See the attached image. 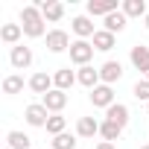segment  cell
Instances as JSON below:
<instances>
[{
    "instance_id": "20",
    "label": "cell",
    "mask_w": 149,
    "mask_h": 149,
    "mask_svg": "<svg viewBox=\"0 0 149 149\" xmlns=\"http://www.w3.org/2000/svg\"><path fill=\"white\" fill-rule=\"evenodd\" d=\"M126 21H129V18H126L120 9H117V12H111L108 18H102V24H105V29H108L111 35H114V32H123V29H126Z\"/></svg>"
},
{
    "instance_id": "3",
    "label": "cell",
    "mask_w": 149,
    "mask_h": 149,
    "mask_svg": "<svg viewBox=\"0 0 149 149\" xmlns=\"http://www.w3.org/2000/svg\"><path fill=\"white\" fill-rule=\"evenodd\" d=\"M24 117H26V123H29V126H35V129H47L50 111H47V108H44L41 102H32V105H26Z\"/></svg>"
},
{
    "instance_id": "19",
    "label": "cell",
    "mask_w": 149,
    "mask_h": 149,
    "mask_svg": "<svg viewBox=\"0 0 149 149\" xmlns=\"http://www.w3.org/2000/svg\"><path fill=\"white\" fill-rule=\"evenodd\" d=\"M76 134H79V137H94V134H100V120H94V117H79Z\"/></svg>"
},
{
    "instance_id": "29",
    "label": "cell",
    "mask_w": 149,
    "mask_h": 149,
    "mask_svg": "<svg viewBox=\"0 0 149 149\" xmlns=\"http://www.w3.org/2000/svg\"><path fill=\"white\" fill-rule=\"evenodd\" d=\"M143 24H146V29H149V15H146V18H143Z\"/></svg>"
},
{
    "instance_id": "23",
    "label": "cell",
    "mask_w": 149,
    "mask_h": 149,
    "mask_svg": "<svg viewBox=\"0 0 149 149\" xmlns=\"http://www.w3.org/2000/svg\"><path fill=\"white\" fill-rule=\"evenodd\" d=\"M29 143H32V140H29L24 132H9V134H6V146H9V149H29Z\"/></svg>"
},
{
    "instance_id": "21",
    "label": "cell",
    "mask_w": 149,
    "mask_h": 149,
    "mask_svg": "<svg viewBox=\"0 0 149 149\" xmlns=\"http://www.w3.org/2000/svg\"><path fill=\"white\" fill-rule=\"evenodd\" d=\"M94 50H100V53L114 50V35H111L108 29H97V35H94Z\"/></svg>"
},
{
    "instance_id": "31",
    "label": "cell",
    "mask_w": 149,
    "mask_h": 149,
    "mask_svg": "<svg viewBox=\"0 0 149 149\" xmlns=\"http://www.w3.org/2000/svg\"><path fill=\"white\" fill-rule=\"evenodd\" d=\"M143 149H149V143H146V146H143Z\"/></svg>"
},
{
    "instance_id": "18",
    "label": "cell",
    "mask_w": 149,
    "mask_h": 149,
    "mask_svg": "<svg viewBox=\"0 0 149 149\" xmlns=\"http://www.w3.org/2000/svg\"><path fill=\"white\" fill-rule=\"evenodd\" d=\"M105 120H111V123H117L120 129L129 123V105H123V102H114L108 111H105Z\"/></svg>"
},
{
    "instance_id": "8",
    "label": "cell",
    "mask_w": 149,
    "mask_h": 149,
    "mask_svg": "<svg viewBox=\"0 0 149 149\" xmlns=\"http://www.w3.org/2000/svg\"><path fill=\"white\" fill-rule=\"evenodd\" d=\"M47 50L50 53H64L70 50V35L64 29H50L47 32Z\"/></svg>"
},
{
    "instance_id": "7",
    "label": "cell",
    "mask_w": 149,
    "mask_h": 149,
    "mask_svg": "<svg viewBox=\"0 0 149 149\" xmlns=\"http://www.w3.org/2000/svg\"><path fill=\"white\" fill-rule=\"evenodd\" d=\"M35 6L41 9L44 21H50V24H56V21L64 18V3H58V0H38Z\"/></svg>"
},
{
    "instance_id": "30",
    "label": "cell",
    "mask_w": 149,
    "mask_h": 149,
    "mask_svg": "<svg viewBox=\"0 0 149 149\" xmlns=\"http://www.w3.org/2000/svg\"><path fill=\"white\" fill-rule=\"evenodd\" d=\"M146 82H149V73H146Z\"/></svg>"
},
{
    "instance_id": "10",
    "label": "cell",
    "mask_w": 149,
    "mask_h": 149,
    "mask_svg": "<svg viewBox=\"0 0 149 149\" xmlns=\"http://www.w3.org/2000/svg\"><path fill=\"white\" fill-rule=\"evenodd\" d=\"M70 29L79 35V41H85V38H94L97 35V29H94V24H91V18L88 15H76L70 21Z\"/></svg>"
},
{
    "instance_id": "22",
    "label": "cell",
    "mask_w": 149,
    "mask_h": 149,
    "mask_svg": "<svg viewBox=\"0 0 149 149\" xmlns=\"http://www.w3.org/2000/svg\"><path fill=\"white\" fill-rule=\"evenodd\" d=\"M100 134H102V140H108V143H114L120 134H123V129L117 126V123H111V120H102L100 123Z\"/></svg>"
},
{
    "instance_id": "25",
    "label": "cell",
    "mask_w": 149,
    "mask_h": 149,
    "mask_svg": "<svg viewBox=\"0 0 149 149\" xmlns=\"http://www.w3.org/2000/svg\"><path fill=\"white\" fill-rule=\"evenodd\" d=\"M64 129H67V120H64L61 114H50V120H47V132L56 137V134H64Z\"/></svg>"
},
{
    "instance_id": "13",
    "label": "cell",
    "mask_w": 149,
    "mask_h": 149,
    "mask_svg": "<svg viewBox=\"0 0 149 149\" xmlns=\"http://www.w3.org/2000/svg\"><path fill=\"white\" fill-rule=\"evenodd\" d=\"M76 79H79V85H85V88H97V85H102V79H100V70L97 67H91V64H85V67H79L76 70Z\"/></svg>"
},
{
    "instance_id": "33",
    "label": "cell",
    "mask_w": 149,
    "mask_h": 149,
    "mask_svg": "<svg viewBox=\"0 0 149 149\" xmlns=\"http://www.w3.org/2000/svg\"><path fill=\"white\" fill-rule=\"evenodd\" d=\"M146 108H149V105H146Z\"/></svg>"
},
{
    "instance_id": "9",
    "label": "cell",
    "mask_w": 149,
    "mask_h": 149,
    "mask_svg": "<svg viewBox=\"0 0 149 149\" xmlns=\"http://www.w3.org/2000/svg\"><path fill=\"white\" fill-rule=\"evenodd\" d=\"M9 61H12V67H15V70H26V67L32 64V50H29V47H24V44H18V47H12Z\"/></svg>"
},
{
    "instance_id": "24",
    "label": "cell",
    "mask_w": 149,
    "mask_h": 149,
    "mask_svg": "<svg viewBox=\"0 0 149 149\" xmlns=\"http://www.w3.org/2000/svg\"><path fill=\"white\" fill-rule=\"evenodd\" d=\"M24 91V76H18V73H12V76H6L3 79V94H21Z\"/></svg>"
},
{
    "instance_id": "4",
    "label": "cell",
    "mask_w": 149,
    "mask_h": 149,
    "mask_svg": "<svg viewBox=\"0 0 149 149\" xmlns=\"http://www.w3.org/2000/svg\"><path fill=\"white\" fill-rule=\"evenodd\" d=\"M26 85H29V91H32V94H41V97H44V94H50V91L56 88V82H53V76H50V73H44V70H38V73H32V76H29V82H26Z\"/></svg>"
},
{
    "instance_id": "2",
    "label": "cell",
    "mask_w": 149,
    "mask_h": 149,
    "mask_svg": "<svg viewBox=\"0 0 149 149\" xmlns=\"http://www.w3.org/2000/svg\"><path fill=\"white\" fill-rule=\"evenodd\" d=\"M91 58H94V44H88V41H73L70 44V61L73 64L85 67Z\"/></svg>"
},
{
    "instance_id": "14",
    "label": "cell",
    "mask_w": 149,
    "mask_h": 149,
    "mask_svg": "<svg viewBox=\"0 0 149 149\" xmlns=\"http://www.w3.org/2000/svg\"><path fill=\"white\" fill-rule=\"evenodd\" d=\"M53 82H56V88H58V91H64V94H67L73 85L79 82V79H76V73H73L70 67H61V70H56V73H53Z\"/></svg>"
},
{
    "instance_id": "15",
    "label": "cell",
    "mask_w": 149,
    "mask_h": 149,
    "mask_svg": "<svg viewBox=\"0 0 149 149\" xmlns=\"http://www.w3.org/2000/svg\"><path fill=\"white\" fill-rule=\"evenodd\" d=\"M21 35H24V26H21V24H3V26H0V41H3V44L18 47Z\"/></svg>"
},
{
    "instance_id": "16",
    "label": "cell",
    "mask_w": 149,
    "mask_h": 149,
    "mask_svg": "<svg viewBox=\"0 0 149 149\" xmlns=\"http://www.w3.org/2000/svg\"><path fill=\"white\" fill-rule=\"evenodd\" d=\"M132 64L140 70V73H149V47H143V44H137V47H132Z\"/></svg>"
},
{
    "instance_id": "12",
    "label": "cell",
    "mask_w": 149,
    "mask_h": 149,
    "mask_svg": "<svg viewBox=\"0 0 149 149\" xmlns=\"http://www.w3.org/2000/svg\"><path fill=\"white\" fill-rule=\"evenodd\" d=\"M120 76H123V64H120V61H105V64L100 67L102 85H114V82H120Z\"/></svg>"
},
{
    "instance_id": "1",
    "label": "cell",
    "mask_w": 149,
    "mask_h": 149,
    "mask_svg": "<svg viewBox=\"0 0 149 149\" xmlns=\"http://www.w3.org/2000/svg\"><path fill=\"white\" fill-rule=\"evenodd\" d=\"M44 24H47V21H44V15H41V9H38L35 3L21 9V26H24V35H26V38H41V35L47 32Z\"/></svg>"
},
{
    "instance_id": "26",
    "label": "cell",
    "mask_w": 149,
    "mask_h": 149,
    "mask_svg": "<svg viewBox=\"0 0 149 149\" xmlns=\"http://www.w3.org/2000/svg\"><path fill=\"white\" fill-rule=\"evenodd\" d=\"M53 149H76V137H73V134H56L53 137Z\"/></svg>"
},
{
    "instance_id": "32",
    "label": "cell",
    "mask_w": 149,
    "mask_h": 149,
    "mask_svg": "<svg viewBox=\"0 0 149 149\" xmlns=\"http://www.w3.org/2000/svg\"><path fill=\"white\" fill-rule=\"evenodd\" d=\"M6 149H9V146H6Z\"/></svg>"
},
{
    "instance_id": "17",
    "label": "cell",
    "mask_w": 149,
    "mask_h": 149,
    "mask_svg": "<svg viewBox=\"0 0 149 149\" xmlns=\"http://www.w3.org/2000/svg\"><path fill=\"white\" fill-rule=\"evenodd\" d=\"M120 12H123L126 18H146V15H149V9H146L143 0H123Z\"/></svg>"
},
{
    "instance_id": "27",
    "label": "cell",
    "mask_w": 149,
    "mask_h": 149,
    "mask_svg": "<svg viewBox=\"0 0 149 149\" xmlns=\"http://www.w3.org/2000/svg\"><path fill=\"white\" fill-rule=\"evenodd\" d=\"M132 94H134L137 100H143V102L149 105V82H146V79H143V82H137V85L132 88Z\"/></svg>"
},
{
    "instance_id": "11",
    "label": "cell",
    "mask_w": 149,
    "mask_h": 149,
    "mask_svg": "<svg viewBox=\"0 0 149 149\" xmlns=\"http://www.w3.org/2000/svg\"><path fill=\"white\" fill-rule=\"evenodd\" d=\"M111 12H117V0H88V15L91 18H108Z\"/></svg>"
},
{
    "instance_id": "6",
    "label": "cell",
    "mask_w": 149,
    "mask_h": 149,
    "mask_svg": "<svg viewBox=\"0 0 149 149\" xmlns=\"http://www.w3.org/2000/svg\"><path fill=\"white\" fill-rule=\"evenodd\" d=\"M41 105H44L50 114H61V108L67 105V94H64V91H58V88H53L50 94H44V97H41Z\"/></svg>"
},
{
    "instance_id": "5",
    "label": "cell",
    "mask_w": 149,
    "mask_h": 149,
    "mask_svg": "<svg viewBox=\"0 0 149 149\" xmlns=\"http://www.w3.org/2000/svg\"><path fill=\"white\" fill-rule=\"evenodd\" d=\"M91 105L108 111V108L114 105V91H111V85H97V88L91 91Z\"/></svg>"
},
{
    "instance_id": "28",
    "label": "cell",
    "mask_w": 149,
    "mask_h": 149,
    "mask_svg": "<svg viewBox=\"0 0 149 149\" xmlns=\"http://www.w3.org/2000/svg\"><path fill=\"white\" fill-rule=\"evenodd\" d=\"M97 149H117V146H114V143H108V140H100V143H97Z\"/></svg>"
}]
</instances>
